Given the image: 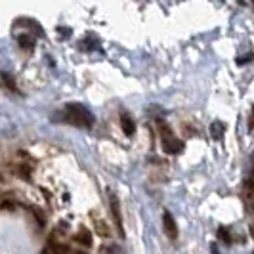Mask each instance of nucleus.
Listing matches in <instances>:
<instances>
[{
  "label": "nucleus",
  "mask_w": 254,
  "mask_h": 254,
  "mask_svg": "<svg viewBox=\"0 0 254 254\" xmlns=\"http://www.w3.org/2000/svg\"><path fill=\"white\" fill-rule=\"evenodd\" d=\"M75 243H78V245H82V247H92V233H90L86 228H82L78 233L75 235Z\"/></svg>",
  "instance_id": "obj_6"
},
{
  "label": "nucleus",
  "mask_w": 254,
  "mask_h": 254,
  "mask_svg": "<svg viewBox=\"0 0 254 254\" xmlns=\"http://www.w3.org/2000/svg\"><path fill=\"white\" fill-rule=\"evenodd\" d=\"M17 40H19V44H21V48H23V50H27V48L31 50V48H33V40H31L29 37H25V35H19Z\"/></svg>",
  "instance_id": "obj_8"
},
{
  "label": "nucleus",
  "mask_w": 254,
  "mask_h": 254,
  "mask_svg": "<svg viewBox=\"0 0 254 254\" xmlns=\"http://www.w3.org/2000/svg\"><path fill=\"white\" fill-rule=\"evenodd\" d=\"M56 254H71V251L65 245H56Z\"/></svg>",
  "instance_id": "obj_10"
},
{
  "label": "nucleus",
  "mask_w": 254,
  "mask_h": 254,
  "mask_svg": "<svg viewBox=\"0 0 254 254\" xmlns=\"http://www.w3.org/2000/svg\"><path fill=\"white\" fill-rule=\"evenodd\" d=\"M121 128H123V132H125L127 136H134V132H136V123H134L128 115H123V117H121Z\"/></svg>",
  "instance_id": "obj_5"
},
{
  "label": "nucleus",
  "mask_w": 254,
  "mask_h": 254,
  "mask_svg": "<svg viewBox=\"0 0 254 254\" xmlns=\"http://www.w3.org/2000/svg\"><path fill=\"white\" fill-rule=\"evenodd\" d=\"M163 228H165V233L172 239V241L178 237V226H176V220H174V216H172L168 210L163 212Z\"/></svg>",
  "instance_id": "obj_3"
},
{
  "label": "nucleus",
  "mask_w": 254,
  "mask_h": 254,
  "mask_svg": "<svg viewBox=\"0 0 254 254\" xmlns=\"http://www.w3.org/2000/svg\"><path fill=\"white\" fill-rule=\"evenodd\" d=\"M109 206H111L113 220H115V224H117V228H119V233H121V237H125V231H123V216H121V204H119V199H117L115 195L109 197Z\"/></svg>",
  "instance_id": "obj_4"
},
{
  "label": "nucleus",
  "mask_w": 254,
  "mask_h": 254,
  "mask_svg": "<svg viewBox=\"0 0 254 254\" xmlns=\"http://www.w3.org/2000/svg\"><path fill=\"white\" fill-rule=\"evenodd\" d=\"M65 121L76 128H92L94 117L88 109L80 103H69L65 105Z\"/></svg>",
  "instance_id": "obj_1"
},
{
  "label": "nucleus",
  "mask_w": 254,
  "mask_h": 254,
  "mask_svg": "<svg viewBox=\"0 0 254 254\" xmlns=\"http://www.w3.org/2000/svg\"><path fill=\"white\" fill-rule=\"evenodd\" d=\"M159 130H161V141H163V149L170 155H178L184 151V141L174 136V132L166 127L165 123H159Z\"/></svg>",
  "instance_id": "obj_2"
},
{
  "label": "nucleus",
  "mask_w": 254,
  "mask_h": 254,
  "mask_svg": "<svg viewBox=\"0 0 254 254\" xmlns=\"http://www.w3.org/2000/svg\"><path fill=\"white\" fill-rule=\"evenodd\" d=\"M212 134H214V138H216V140H220V138H222V134H224V125L216 121V123L212 125Z\"/></svg>",
  "instance_id": "obj_9"
},
{
  "label": "nucleus",
  "mask_w": 254,
  "mask_h": 254,
  "mask_svg": "<svg viewBox=\"0 0 254 254\" xmlns=\"http://www.w3.org/2000/svg\"><path fill=\"white\" fill-rule=\"evenodd\" d=\"M0 84H4V86L10 90V92H13V94H17V92H19L17 86H15V82H13V78L8 75V73H0Z\"/></svg>",
  "instance_id": "obj_7"
},
{
  "label": "nucleus",
  "mask_w": 254,
  "mask_h": 254,
  "mask_svg": "<svg viewBox=\"0 0 254 254\" xmlns=\"http://www.w3.org/2000/svg\"><path fill=\"white\" fill-rule=\"evenodd\" d=\"M75 254H86V253H75Z\"/></svg>",
  "instance_id": "obj_11"
}]
</instances>
